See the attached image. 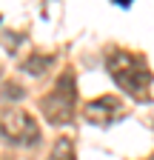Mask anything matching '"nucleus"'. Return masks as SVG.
<instances>
[{"mask_svg":"<svg viewBox=\"0 0 154 160\" xmlns=\"http://www.w3.org/2000/svg\"><path fill=\"white\" fill-rule=\"evenodd\" d=\"M106 66H108V74H111L114 83H117L123 92H131L137 97H143L146 86L151 83V72L143 66V60L128 54V52H123V49L111 52L108 60H106Z\"/></svg>","mask_w":154,"mask_h":160,"instance_id":"f257e3e1","label":"nucleus"},{"mask_svg":"<svg viewBox=\"0 0 154 160\" xmlns=\"http://www.w3.org/2000/svg\"><path fill=\"white\" fill-rule=\"evenodd\" d=\"M0 134L12 143H23V146H31L40 140V129L37 123L26 114V112H17V109H9L0 114Z\"/></svg>","mask_w":154,"mask_h":160,"instance_id":"f03ea898","label":"nucleus"},{"mask_svg":"<svg viewBox=\"0 0 154 160\" xmlns=\"http://www.w3.org/2000/svg\"><path fill=\"white\" fill-rule=\"evenodd\" d=\"M71 106H74V80L71 74H63L57 89L49 97H43V114L51 123H66L71 117Z\"/></svg>","mask_w":154,"mask_h":160,"instance_id":"7ed1b4c3","label":"nucleus"},{"mask_svg":"<svg viewBox=\"0 0 154 160\" xmlns=\"http://www.w3.org/2000/svg\"><path fill=\"white\" fill-rule=\"evenodd\" d=\"M49 63H51V57H37V54H34L29 63H26V72H29V74H43V69H46Z\"/></svg>","mask_w":154,"mask_h":160,"instance_id":"39448f33","label":"nucleus"},{"mask_svg":"<svg viewBox=\"0 0 154 160\" xmlns=\"http://www.w3.org/2000/svg\"><path fill=\"white\" fill-rule=\"evenodd\" d=\"M6 97H9V100H20V97H23V89L14 86V83H6Z\"/></svg>","mask_w":154,"mask_h":160,"instance_id":"423d86ee","label":"nucleus"},{"mask_svg":"<svg viewBox=\"0 0 154 160\" xmlns=\"http://www.w3.org/2000/svg\"><path fill=\"white\" fill-rule=\"evenodd\" d=\"M114 109H117V100H106V97H100V100H94V103L86 106V114H89L91 120H106Z\"/></svg>","mask_w":154,"mask_h":160,"instance_id":"20e7f679","label":"nucleus"}]
</instances>
